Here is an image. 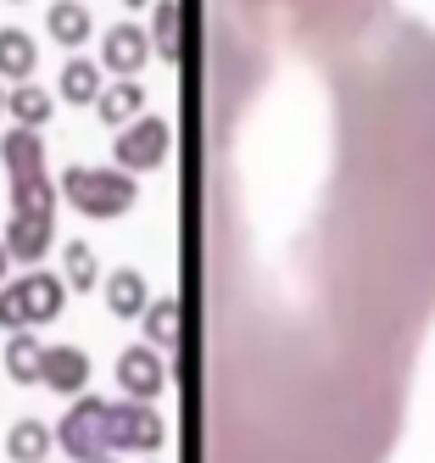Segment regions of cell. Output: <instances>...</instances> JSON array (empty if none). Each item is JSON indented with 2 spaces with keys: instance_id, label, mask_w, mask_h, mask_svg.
<instances>
[{
  "instance_id": "7402d4cb",
  "label": "cell",
  "mask_w": 435,
  "mask_h": 463,
  "mask_svg": "<svg viewBox=\"0 0 435 463\" xmlns=\"http://www.w3.org/2000/svg\"><path fill=\"white\" fill-rule=\"evenodd\" d=\"M51 441H56V436H51L40 419H17V424H12V436H6V452H12L17 463H45Z\"/></svg>"
},
{
  "instance_id": "9c48e42d",
  "label": "cell",
  "mask_w": 435,
  "mask_h": 463,
  "mask_svg": "<svg viewBox=\"0 0 435 463\" xmlns=\"http://www.w3.org/2000/svg\"><path fill=\"white\" fill-rule=\"evenodd\" d=\"M146 56H151V28H107V45H100V61H107V73L128 79V73H140L146 68Z\"/></svg>"
},
{
  "instance_id": "30bf717a",
  "label": "cell",
  "mask_w": 435,
  "mask_h": 463,
  "mask_svg": "<svg viewBox=\"0 0 435 463\" xmlns=\"http://www.w3.org/2000/svg\"><path fill=\"white\" fill-rule=\"evenodd\" d=\"M40 385L45 391H61V396H79L90 385V357L79 346H45V357H40Z\"/></svg>"
},
{
  "instance_id": "9a60e30c",
  "label": "cell",
  "mask_w": 435,
  "mask_h": 463,
  "mask_svg": "<svg viewBox=\"0 0 435 463\" xmlns=\"http://www.w3.org/2000/svg\"><path fill=\"white\" fill-rule=\"evenodd\" d=\"M107 307H112L118 318H140V313L151 307L146 274H140V269H118V274H107Z\"/></svg>"
},
{
  "instance_id": "cb8c5ba5",
  "label": "cell",
  "mask_w": 435,
  "mask_h": 463,
  "mask_svg": "<svg viewBox=\"0 0 435 463\" xmlns=\"http://www.w3.org/2000/svg\"><path fill=\"white\" fill-rule=\"evenodd\" d=\"M6 262H12V251H6V241H0V279H6Z\"/></svg>"
},
{
  "instance_id": "d6986e66",
  "label": "cell",
  "mask_w": 435,
  "mask_h": 463,
  "mask_svg": "<svg viewBox=\"0 0 435 463\" xmlns=\"http://www.w3.org/2000/svg\"><path fill=\"white\" fill-rule=\"evenodd\" d=\"M100 118H107L112 128H123L128 118H140V107H146V90H140V79H118V84H107L100 90Z\"/></svg>"
},
{
  "instance_id": "ffe728a7",
  "label": "cell",
  "mask_w": 435,
  "mask_h": 463,
  "mask_svg": "<svg viewBox=\"0 0 435 463\" xmlns=\"http://www.w3.org/2000/svg\"><path fill=\"white\" fill-rule=\"evenodd\" d=\"M40 357H45V346L33 341V329H12V341H6V374L17 385H40Z\"/></svg>"
},
{
  "instance_id": "4316f807",
  "label": "cell",
  "mask_w": 435,
  "mask_h": 463,
  "mask_svg": "<svg viewBox=\"0 0 435 463\" xmlns=\"http://www.w3.org/2000/svg\"><path fill=\"white\" fill-rule=\"evenodd\" d=\"M95 463H112V458H95Z\"/></svg>"
},
{
  "instance_id": "7a4b0ae2",
  "label": "cell",
  "mask_w": 435,
  "mask_h": 463,
  "mask_svg": "<svg viewBox=\"0 0 435 463\" xmlns=\"http://www.w3.org/2000/svg\"><path fill=\"white\" fill-rule=\"evenodd\" d=\"M61 195H67V207L84 213V218H123L140 202V184H134L128 168H84V162H73V168L61 174Z\"/></svg>"
},
{
  "instance_id": "52a82bcc",
  "label": "cell",
  "mask_w": 435,
  "mask_h": 463,
  "mask_svg": "<svg viewBox=\"0 0 435 463\" xmlns=\"http://www.w3.org/2000/svg\"><path fill=\"white\" fill-rule=\"evenodd\" d=\"M118 385L134 396V402H156V396L167 391V369H162L156 346H128L118 357Z\"/></svg>"
},
{
  "instance_id": "8fae6325",
  "label": "cell",
  "mask_w": 435,
  "mask_h": 463,
  "mask_svg": "<svg viewBox=\"0 0 435 463\" xmlns=\"http://www.w3.org/2000/svg\"><path fill=\"white\" fill-rule=\"evenodd\" d=\"M6 251L17 257V262H40L45 251H51V241H56V218H28V213H12V223H6Z\"/></svg>"
},
{
  "instance_id": "4fadbf2b",
  "label": "cell",
  "mask_w": 435,
  "mask_h": 463,
  "mask_svg": "<svg viewBox=\"0 0 435 463\" xmlns=\"http://www.w3.org/2000/svg\"><path fill=\"white\" fill-rule=\"evenodd\" d=\"M140 318H146V341H151L156 352H167V346L184 341V302H179V296H156Z\"/></svg>"
},
{
  "instance_id": "277c9868",
  "label": "cell",
  "mask_w": 435,
  "mask_h": 463,
  "mask_svg": "<svg viewBox=\"0 0 435 463\" xmlns=\"http://www.w3.org/2000/svg\"><path fill=\"white\" fill-rule=\"evenodd\" d=\"M174 151V123L167 118H128L112 135V162H123L128 174H151Z\"/></svg>"
},
{
  "instance_id": "d4e9b609",
  "label": "cell",
  "mask_w": 435,
  "mask_h": 463,
  "mask_svg": "<svg viewBox=\"0 0 435 463\" xmlns=\"http://www.w3.org/2000/svg\"><path fill=\"white\" fill-rule=\"evenodd\" d=\"M0 118H6V90H0Z\"/></svg>"
},
{
  "instance_id": "7c38bea8",
  "label": "cell",
  "mask_w": 435,
  "mask_h": 463,
  "mask_svg": "<svg viewBox=\"0 0 435 463\" xmlns=\"http://www.w3.org/2000/svg\"><path fill=\"white\" fill-rule=\"evenodd\" d=\"M0 162H6L12 179H23V174H45V140H40V128H28V123L6 128V135H0Z\"/></svg>"
},
{
  "instance_id": "ba28073f",
  "label": "cell",
  "mask_w": 435,
  "mask_h": 463,
  "mask_svg": "<svg viewBox=\"0 0 435 463\" xmlns=\"http://www.w3.org/2000/svg\"><path fill=\"white\" fill-rule=\"evenodd\" d=\"M151 51H162L174 68L190 61V6H184V0H156V12H151Z\"/></svg>"
},
{
  "instance_id": "e0dca14e",
  "label": "cell",
  "mask_w": 435,
  "mask_h": 463,
  "mask_svg": "<svg viewBox=\"0 0 435 463\" xmlns=\"http://www.w3.org/2000/svg\"><path fill=\"white\" fill-rule=\"evenodd\" d=\"M45 28H51V40L56 45H67V51H79L84 40H90V12H84V0H56V6L45 12Z\"/></svg>"
},
{
  "instance_id": "44dd1931",
  "label": "cell",
  "mask_w": 435,
  "mask_h": 463,
  "mask_svg": "<svg viewBox=\"0 0 435 463\" xmlns=\"http://www.w3.org/2000/svg\"><path fill=\"white\" fill-rule=\"evenodd\" d=\"M51 90H40V84H33V79H23L12 95H6V112L17 118V123H28V128H45V118H51Z\"/></svg>"
},
{
  "instance_id": "3957f363",
  "label": "cell",
  "mask_w": 435,
  "mask_h": 463,
  "mask_svg": "<svg viewBox=\"0 0 435 463\" xmlns=\"http://www.w3.org/2000/svg\"><path fill=\"white\" fill-rule=\"evenodd\" d=\"M61 307H67V279L33 269V274H23V279H12L0 290V329L51 324V318H61Z\"/></svg>"
},
{
  "instance_id": "2e32d148",
  "label": "cell",
  "mask_w": 435,
  "mask_h": 463,
  "mask_svg": "<svg viewBox=\"0 0 435 463\" xmlns=\"http://www.w3.org/2000/svg\"><path fill=\"white\" fill-rule=\"evenodd\" d=\"M100 90H107V79H100L95 61H90V56H67V68H61V101L95 107V101H100Z\"/></svg>"
},
{
  "instance_id": "ac0fdd59",
  "label": "cell",
  "mask_w": 435,
  "mask_h": 463,
  "mask_svg": "<svg viewBox=\"0 0 435 463\" xmlns=\"http://www.w3.org/2000/svg\"><path fill=\"white\" fill-rule=\"evenodd\" d=\"M12 213L56 218V184H51L45 174H23V179H12Z\"/></svg>"
},
{
  "instance_id": "5bb4252c",
  "label": "cell",
  "mask_w": 435,
  "mask_h": 463,
  "mask_svg": "<svg viewBox=\"0 0 435 463\" xmlns=\"http://www.w3.org/2000/svg\"><path fill=\"white\" fill-rule=\"evenodd\" d=\"M40 68V45H33L28 28H0V79H28Z\"/></svg>"
},
{
  "instance_id": "603a6c76",
  "label": "cell",
  "mask_w": 435,
  "mask_h": 463,
  "mask_svg": "<svg viewBox=\"0 0 435 463\" xmlns=\"http://www.w3.org/2000/svg\"><path fill=\"white\" fill-rule=\"evenodd\" d=\"M61 257H67V285H73V290H90V285H100V262H95V251H90L84 241L61 246Z\"/></svg>"
},
{
  "instance_id": "8992f818",
  "label": "cell",
  "mask_w": 435,
  "mask_h": 463,
  "mask_svg": "<svg viewBox=\"0 0 435 463\" xmlns=\"http://www.w3.org/2000/svg\"><path fill=\"white\" fill-rule=\"evenodd\" d=\"M107 436H112V452H162L167 441V424L151 402H112V424H107Z\"/></svg>"
},
{
  "instance_id": "6da1fadb",
  "label": "cell",
  "mask_w": 435,
  "mask_h": 463,
  "mask_svg": "<svg viewBox=\"0 0 435 463\" xmlns=\"http://www.w3.org/2000/svg\"><path fill=\"white\" fill-rule=\"evenodd\" d=\"M190 463H385L435 324V28L396 0H201Z\"/></svg>"
},
{
  "instance_id": "484cf974",
  "label": "cell",
  "mask_w": 435,
  "mask_h": 463,
  "mask_svg": "<svg viewBox=\"0 0 435 463\" xmlns=\"http://www.w3.org/2000/svg\"><path fill=\"white\" fill-rule=\"evenodd\" d=\"M123 6H128V12H134V6H146V0H123Z\"/></svg>"
},
{
  "instance_id": "5b68a950",
  "label": "cell",
  "mask_w": 435,
  "mask_h": 463,
  "mask_svg": "<svg viewBox=\"0 0 435 463\" xmlns=\"http://www.w3.org/2000/svg\"><path fill=\"white\" fill-rule=\"evenodd\" d=\"M107 424H112V402H100V396H84V402L67 408V419H61V430H56V441H61L67 458L95 463V458H107V452H112Z\"/></svg>"
}]
</instances>
